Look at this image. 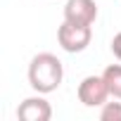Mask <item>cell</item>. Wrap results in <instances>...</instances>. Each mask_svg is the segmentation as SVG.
I'll return each instance as SVG.
<instances>
[{
  "label": "cell",
  "instance_id": "ba28073f",
  "mask_svg": "<svg viewBox=\"0 0 121 121\" xmlns=\"http://www.w3.org/2000/svg\"><path fill=\"white\" fill-rule=\"evenodd\" d=\"M112 55H114L119 62H121V31L112 38Z\"/></svg>",
  "mask_w": 121,
  "mask_h": 121
},
{
  "label": "cell",
  "instance_id": "6da1fadb",
  "mask_svg": "<svg viewBox=\"0 0 121 121\" xmlns=\"http://www.w3.org/2000/svg\"><path fill=\"white\" fill-rule=\"evenodd\" d=\"M62 78H64V67H62L57 55L38 52L31 59V64H29V86L36 93H40V95L55 93L62 86Z\"/></svg>",
  "mask_w": 121,
  "mask_h": 121
},
{
  "label": "cell",
  "instance_id": "52a82bcc",
  "mask_svg": "<svg viewBox=\"0 0 121 121\" xmlns=\"http://www.w3.org/2000/svg\"><path fill=\"white\" fill-rule=\"evenodd\" d=\"M100 119L102 121H121V102H104L100 107Z\"/></svg>",
  "mask_w": 121,
  "mask_h": 121
},
{
  "label": "cell",
  "instance_id": "8992f818",
  "mask_svg": "<svg viewBox=\"0 0 121 121\" xmlns=\"http://www.w3.org/2000/svg\"><path fill=\"white\" fill-rule=\"evenodd\" d=\"M102 78L109 88V95L114 100H121V64H109L102 71Z\"/></svg>",
  "mask_w": 121,
  "mask_h": 121
},
{
  "label": "cell",
  "instance_id": "7a4b0ae2",
  "mask_svg": "<svg viewBox=\"0 0 121 121\" xmlns=\"http://www.w3.org/2000/svg\"><path fill=\"white\" fill-rule=\"evenodd\" d=\"M93 40V26H81L71 22H62V26L57 29V43L64 52H83Z\"/></svg>",
  "mask_w": 121,
  "mask_h": 121
},
{
  "label": "cell",
  "instance_id": "277c9868",
  "mask_svg": "<svg viewBox=\"0 0 121 121\" xmlns=\"http://www.w3.org/2000/svg\"><path fill=\"white\" fill-rule=\"evenodd\" d=\"M97 19V3L95 0H67L64 5V22L93 26Z\"/></svg>",
  "mask_w": 121,
  "mask_h": 121
},
{
  "label": "cell",
  "instance_id": "3957f363",
  "mask_svg": "<svg viewBox=\"0 0 121 121\" xmlns=\"http://www.w3.org/2000/svg\"><path fill=\"white\" fill-rule=\"evenodd\" d=\"M78 102L83 107H102L112 95H109V88L104 83L102 76H86L81 83H78Z\"/></svg>",
  "mask_w": 121,
  "mask_h": 121
},
{
  "label": "cell",
  "instance_id": "5b68a950",
  "mask_svg": "<svg viewBox=\"0 0 121 121\" xmlns=\"http://www.w3.org/2000/svg\"><path fill=\"white\" fill-rule=\"evenodd\" d=\"M17 119L19 121H50L52 119V107L50 102L38 93L33 97L22 100V104L17 107Z\"/></svg>",
  "mask_w": 121,
  "mask_h": 121
}]
</instances>
